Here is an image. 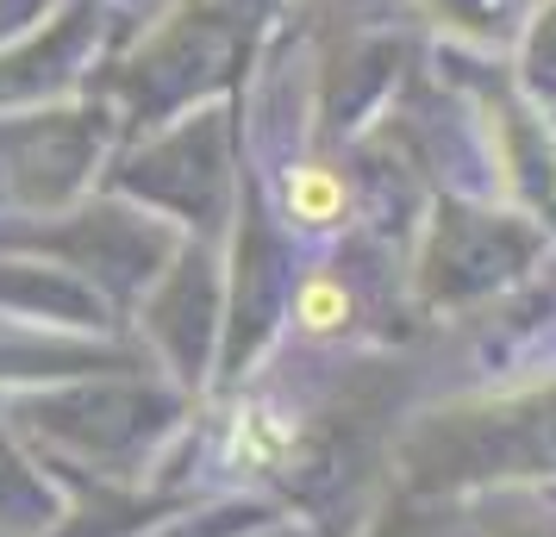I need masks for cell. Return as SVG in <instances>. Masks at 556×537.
<instances>
[{"label":"cell","mask_w":556,"mask_h":537,"mask_svg":"<svg viewBox=\"0 0 556 537\" xmlns=\"http://www.w3.org/2000/svg\"><path fill=\"white\" fill-rule=\"evenodd\" d=\"M351 176L326 156H288L276 169V219L288 238H301L313 251H326L351 226Z\"/></svg>","instance_id":"6da1fadb"},{"label":"cell","mask_w":556,"mask_h":537,"mask_svg":"<svg viewBox=\"0 0 556 537\" xmlns=\"http://www.w3.org/2000/svg\"><path fill=\"white\" fill-rule=\"evenodd\" d=\"M294 444H301V412L288 400L256 394V400H244L231 412L226 437H219V469H231V475H276L281 462L294 457Z\"/></svg>","instance_id":"7a4b0ae2"},{"label":"cell","mask_w":556,"mask_h":537,"mask_svg":"<svg viewBox=\"0 0 556 537\" xmlns=\"http://www.w3.org/2000/svg\"><path fill=\"white\" fill-rule=\"evenodd\" d=\"M351 325H356L351 276L331 256H313L301 276L288 282V332L301 337V344H338Z\"/></svg>","instance_id":"3957f363"}]
</instances>
